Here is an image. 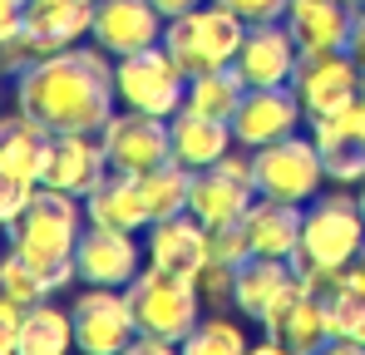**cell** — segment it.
Returning <instances> with one entry per match:
<instances>
[{
  "label": "cell",
  "mask_w": 365,
  "mask_h": 355,
  "mask_svg": "<svg viewBox=\"0 0 365 355\" xmlns=\"http://www.w3.org/2000/svg\"><path fill=\"white\" fill-rule=\"evenodd\" d=\"M119 104L114 64L99 45H69L40 55L15 74V109L50 133H99Z\"/></svg>",
  "instance_id": "1"
},
{
  "label": "cell",
  "mask_w": 365,
  "mask_h": 355,
  "mask_svg": "<svg viewBox=\"0 0 365 355\" xmlns=\"http://www.w3.org/2000/svg\"><path fill=\"white\" fill-rule=\"evenodd\" d=\"M20 331H25V306L0 296V355L20 351Z\"/></svg>",
  "instance_id": "37"
},
{
  "label": "cell",
  "mask_w": 365,
  "mask_h": 355,
  "mask_svg": "<svg viewBox=\"0 0 365 355\" xmlns=\"http://www.w3.org/2000/svg\"><path fill=\"white\" fill-rule=\"evenodd\" d=\"M123 292H128L133 321H138L143 336H158V341L182 346V336L202 321V292H197V282H187V277L143 267Z\"/></svg>",
  "instance_id": "6"
},
{
  "label": "cell",
  "mask_w": 365,
  "mask_h": 355,
  "mask_svg": "<svg viewBox=\"0 0 365 355\" xmlns=\"http://www.w3.org/2000/svg\"><path fill=\"white\" fill-rule=\"evenodd\" d=\"M0 232H5V227H0Z\"/></svg>",
  "instance_id": "47"
},
{
  "label": "cell",
  "mask_w": 365,
  "mask_h": 355,
  "mask_svg": "<svg viewBox=\"0 0 365 355\" xmlns=\"http://www.w3.org/2000/svg\"><path fill=\"white\" fill-rule=\"evenodd\" d=\"M138 187H143V202H148V222L173 217V212H187L192 168H182L178 158H168V163H158V168H148V173L138 178Z\"/></svg>",
  "instance_id": "29"
},
{
  "label": "cell",
  "mask_w": 365,
  "mask_h": 355,
  "mask_svg": "<svg viewBox=\"0 0 365 355\" xmlns=\"http://www.w3.org/2000/svg\"><path fill=\"white\" fill-rule=\"evenodd\" d=\"M84 217L89 222H104V227H123V232H143L148 227V202H143L138 178L109 168V173L84 192Z\"/></svg>",
  "instance_id": "24"
},
{
  "label": "cell",
  "mask_w": 365,
  "mask_h": 355,
  "mask_svg": "<svg viewBox=\"0 0 365 355\" xmlns=\"http://www.w3.org/2000/svg\"><path fill=\"white\" fill-rule=\"evenodd\" d=\"M361 351H365V336H361Z\"/></svg>",
  "instance_id": "45"
},
{
  "label": "cell",
  "mask_w": 365,
  "mask_h": 355,
  "mask_svg": "<svg viewBox=\"0 0 365 355\" xmlns=\"http://www.w3.org/2000/svg\"><path fill=\"white\" fill-rule=\"evenodd\" d=\"M227 5L232 15H242L247 25H262V20H282L287 15V0H217Z\"/></svg>",
  "instance_id": "36"
},
{
  "label": "cell",
  "mask_w": 365,
  "mask_h": 355,
  "mask_svg": "<svg viewBox=\"0 0 365 355\" xmlns=\"http://www.w3.org/2000/svg\"><path fill=\"white\" fill-rule=\"evenodd\" d=\"M89 30H94V0H25L20 30L0 45V69L20 74L40 55H55V50L89 40Z\"/></svg>",
  "instance_id": "4"
},
{
  "label": "cell",
  "mask_w": 365,
  "mask_h": 355,
  "mask_svg": "<svg viewBox=\"0 0 365 355\" xmlns=\"http://www.w3.org/2000/svg\"><path fill=\"white\" fill-rule=\"evenodd\" d=\"M262 331H267V341H262V351H326L331 346V321H326V296L306 292L302 282L292 287V292L282 296L277 306H272V316L262 321Z\"/></svg>",
  "instance_id": "14"
},
{
  "label": "cell",
  "mask_w": 365,
  "mask_h": 355,
  "mask_svg": "<svg viewBox=\"0 0 365 355\" xmlns=\"http://www.w3.org/2000/svg\"><path fill=\"white\" fill-rule=\"evenodd\" d=\"M326 321H331V351H361L365 336V287L341 277L326 292Z\"/></svg>",
  "instance_id": "28"
},
{
  "label": "cell",
  "mask_w": 365,
  "mask_h": 355,
  "mask_svg": "<svg viewBox=\"0 0 365 355\" xmlns=\"http://www.w3.org/2000/svg\"><path fill=\"white\" fill-rule=\"evenodd\" d=\"M302 277H297V262H282V257H247L232 277V306L252 316L257 326L272 316V306L292 292Z\"/></svg>",
  "instance_id": "22"
},
{
  "label": "cell",
  "mask_w": 365,
  "mask_h": 355,
  "mask_svg": "<svg viewBox=\"0 0 365 355\" xmlns=\"http://www.w3.org/2000/svg\"><path fill=\"white\" fill-rule=\"evenodd\" d=\"M365 247V212L361 197L351 192H316L302 212V247H297V267L311 272H346Z\"/></svg>",
  "instance_id": "3"
},
{
  "label": "cell",
  "mask_w": 365,
  "mask_h": 355,
  "mask_svg": "<svg viewBox=\"0 0 365 355\" xmlns=\"http://www.w3.org/2000/svg\"><path fill=\"white\" fill-rule=\"evenodd\" d=\"M232 277H237V267H227V262H207L202 272H197V292L207 306H222V301H232Z\"/></svg>",
  "instance_id": "35"
},
{
  "label": "cell",
  "mask_w": 365,
  "mask_h": 355,
  "mask_svg": "<svg viewBox=\"0 0 365 355\" xmlns=\"http://www.w3.org/2000/svg\"><path fill=\"white\" fill-rule=\"evenodd\" d=\"M242 35H247L242 15H232L217 0H202V5L182 10L163 25V50L178 59L187 74H202V69L232 64L237 50H242Z\"/></svg>",
  "instance_id": "5"
},
{
  "label": "cell",
  "mask_w": 365,
  "mask_h": 355,
  "mask_svg": "<svg viewBox=\"0 0 365 355\" xmlns=\"http://www.w3.org/2000/svg\"><path fill=\"white\" fill-rule=\"evenodd\" d=\"M74 346V316L50 306V296L40 306L25 311V331H20V355H64Z\"/></svg>",
  "instance_id": "27"
},
{
  "label": "cell",
  "mask_w": 365,
  "mask_h": 355,
  "mask_svg": "<svg viewBox=\"0 0 365 355\" xmlns=\"http://www.w3.org/2000/svg\"><path fill=\"white\" fill-rule=\"evenodd\" d=\"M69 316H74V346L89 355L128 351L138 336V321H133V306H128L123 287H89L69 306Z\"/></svg>",
  "instance_id": "10"
},
{
  "label": "cell",
  "mask_w": 365,
  "mask_h": 355,
  "mask_svg": "<svg viewBox=\"0 0 365 355\" xmlns=\"http://www.w3.org/2000/svg\"><path fill=\"white\" fill-rule=\"evenodd\" d=\"M351 55H356V64L365 69V10H356V20H351V45H346Z\"/></svg>",
  "instance_id": "39"
},
{
  "label": "cell",
  "mask_w": 365,
  "mask_h": 355,
  "mask_svg": "<svg viewBox=\"0 0 365 355\" xmlns=\"http://www.w3.org/2000/svg\"><path fill=\"white\" fill-rule=\"evenodd\" d=\"M252 173H257V197H277L297 207H306L331 182L311 133H287L267 148H252Z\"/></svg>",
  "instance_id": "7"
},
{
  "label": "cell",
  "mask_w": 365,
  "mask_h": 355,
  "mask_svg": "<svg viewBox=\"0 0 365 355\" xmlns=\"http://www.w3.org/2000/svg\"><path fill=\"white\" fill-rule=\"evenodd\" d=\"M74 272L84 287H128L143 262H138V242L123 227H104V222H89L79 242H74Z\"/></svg>",
  "instance_id": "17"
},
{
  "label": "cell",
  "mask_w": 365,
  "mask_h": 355,
  "mask_svg": "<svg viewBox=\"0 0 365 355\" xmlns=\"http://www.w3.org/2000/svg\"><path fill=\"white\" fill-rule=\"evenodd\" d=\"M346 277H351L356 287H365V247H361V252H356V262L346 267Z\"/></svg>",
  "instance_id": "41"
},
{
  "label": "cell",
  "mask_w": 365,
  "mask_h": 355,
  "mask_svg": "<svg viewBox=\"0 0 365 355\" xmlns=\"http://www.w3.org/2000/svg\"><path fill=\"white\" fill-rule=\"evenodd\" d=\"M302 212L306 207H297V202L257 197V202L247 207V217H242L252 257H282V262H292L297 247H302Z\"/></svg>",
  "instance_id": "25"
},
{
  "label": "cell",
  "mask_w": 365,
  "mask_h": 355,
  "mask_svg": "<svg viewBox=\"0 0 365 355\" xmlns=\"http://www.w3.org/2000/svg\"><path fill=\"white\" fill-rule=\"evenodd\" d=\"M104 138V153H109V168L119 173L143 178L148 168L168 163L173 158V133H168V118L158 114H138V109H114V118L99 128Z\"/></svg>",
  "instance_id": "12"
},
{
  "label": "cell",
  "mask_w": 365,
  "mask_h": 355,
  "mask_svg": "<svg viewBox=\"0 0 365 355\" xmlns=\"http://www.w3.org/2000/svg\"><path fill=\"white\" fill-rule=\"evenodd\" d=\"M84 197L74 192H60V187H40L30 197V207L5 227L10 247L45 277L50 292H64L69 282H79L74 272V242L84 232Z\"/></svg>",
  "instance_id": "2"
},
{
  "label": "cell",
  "mask_w": 365,
  "mask_h": 355,
  "mask_svg": "<svg viewBox=\"0 0 365 355\" xmlns=\"http://www.w3.org/2000/svg\"><path fill=\"white\" fill-rule=\"evenodd\" d=\"M40 192V178L20 173V168H10V163H0V227H10L25 207H30V197Z\"/></svg>",
  "instance_id": "33"
},
{
  "label": "cell",
  "mask_w": 365,
  "mask_h": 355,
  "mask_svg": "<svg viewBox=\"0 0 365 355\" xmlns=\"http://www.w3.org/2000/svg\"><path fill=\"white\" fill-rule=\"evenodd\" d=\"M168 133H173V158H178L182 168H212L222 153H232V123L227 118H212V114H197V109H187L182 104L178 114L168 118Z\"/></svg>",
  "instance_id": "23"
},
{
  "label": "cell",
  "mask_w": 365,
  "mask_h": 355,
  "mask_svg": "<svg viewBox=\"0 0 365 355\" xmlns=\"http://www.w3.org/2000/svg\"><path fill=\"white\" fill-rule=\"evenodd\" d=\"M311 123V138L321 148V163H326V178L351 187V182H365V104H346L336 114L306 118Z\"/></svg>",
  "instance_id": "19"
},
{
  "label": "cell",
  "mask_w": 365,
  "mask_h": 355,
  "mask_svg": "<svg viewBox=\"0 0 365 355\" xmlns=\"http://www.w3.org/2000/svg\"><path fill=\"white\" fill-rule=\"evenodd\" d=\"M182 351H192V355H242L247 336H242V326L227 321V316H202V321L182 336Z\"/></svg>",
  "instance_id": "31"
},
{
  "label": "cell",
  "mask_w": 365,
  "mask_h": 355,
  "mask_svg": "<svg viewBox=\"0 0 365 355\" xmlns=\"http://www.w3.org/2000/svg\"><path fill=\"white\" fill-rule=\"evenodd\" d=\"M0 296H5V301H15V306H25V311H30V306H40V301L50 296L45 277H40V272L15 252V247L0 257Z\"/></svg>",
  "instance_id": "32"
},
{
  "label": "cell",
  "mask_w": 365,
  "mask_h": 355,
  "mask_svg": "<svg viewBox=\"0 0 365 355\" xmlns=\"http://www.w3.org/2000/svg\"><path fill=\"white\" fill-rule=\"evenodd\" d=\"M287 30L297 35L302 55H326L351 45V20L356 10L346 0H287Z\"/></svg>",
  "instance_id": "21"
},
{
  "label": "cell",
  "mask_w": 365,
  "mask_h": 355,
  "mask_svg": "<svg viewBox=\"0 0 365 355\" xmlns=\"http://www.w3.org/2000/svg\"><path fill=\"white\" fill-rule=\"evenodd\" d=\"M346 5H351V10H365V0H346Z\"/></svg>",
  "instance_id": "42"
},
{
  "label": "cell",
  "mask_w": 365,
  "mask_h": 355,
  "mask_svg": "<svg viewBox=\"0 0 365 355\" xmlns=\"http://www.w3.org/2000/svg\"><path fill=\"white\" fill-rule=\"evenodd\" d=\"M104 173H109V153H104L99 133H50L45 138L40 187H60V192L84 197Z\"/></svg>",
  "instance_id": "18"
},
{
  "label": "cell",
  "mask_w": 365,
  "mask_h": 355,
  "mask_svg": "<svg viewBox=\"0 0 365 355\" xmlns=\"http://www.w3.org/2000/svg\"><path fill=\"white\" fill-rule=\"evenodd\" d=\"M45 138H50V128H40L30 114H15L0 118V163H10V168H20V173L40 178V163H45Z\"/></svg>",
  "instance_id": "30"
},
{
  "label": "cell",
  "mask_w": 365,
  "mask_h": 355,
  "mask_svg": "<svg viewBox=\"0 0 365 355\" xmlns=\"http://www.w3.org/2000/svg\"><path fill=\"white\" fill-rule=\"evenodd\" d=\"M302 64V45L297 35L287 30V20H262V25H247L242 50L232 59V69L247 79V89H277V84H292Z\"/></svg>",
  "instance_id": "15"
},
{
  "label": "cell",
  "mask_w": 365,
  "mask_h": 355,
  "mask_svg": "<svg viewBox=\"0 0 365 355\" xmlns=\"http://www.w3.org/2000/svg\"><path fill=\"white\" fill-rule=\"evenodd\" d=\"M163 25L168 15L153 5V0H94V30L89 40L104 50V55H138L148 45H163Z\"/></svg>",
  "instance_id": "13"
},
{
  "label": "cell",
  "mask_w": 365,
  "mask_h": 355,
  "mask_svg": "<svg viewBox=\"0 0 365 355\" xmlns=\"http://www.w3.org/2000/svg\"><path fill=\"white\" fill-rule=\"evenodd\" d=\"M143 232H148L143 237V257H148V267H158V272H173V277L197 282V272L212 262V252H207V222H197L192 212L158 217V222H148Z\"/></svg>",
  "instance_id": "20"
},
{
  "label": "cell",
  "mask_w": 365,
  "mask_h": 355,
  "mask_svg": "<svg viewBox=\"0 0 365 355\" xmlns=\"http://www.w3.org/2000/svg\"><path fill=\"white\" fill-rule=\"evenodd\" d=\"M257 202V173H252V148L242 153H222L212 168L192 173V192H187V212L207 227L222 222H242L247 207Z\"/></svg>",
  "instance_id": "9"
},
{
  "label": "cell",
  "mask_w": 365,
  "mask_h": 355,
  "mask_svg": "<svg viewBox=\"0 0 365 355\" xmlns=\"http://www.w3.org/2000/svg\"><path fill=\"white\" fill-rule=\"evenodd\" d=\"M207 252L212 262H227V267H242L252 257V242H247L242 222H222V227H207Z\"/></svg>",
  "instance_id": "34"
},
{
  "label": "cell",
  "mask_w": 365,
  "mask_h": 355,
  "mask_svg": "<svg viewBox=\"0 0 365 355\" xmlns=\"http://www.w3.org/2000/svg\"><path fill=\"white\" fill-rule=\"evenodd\" d=\"M361 104H365V84H361Z\"/></svg>",
  "instance_id": "44"
},
{
  "label": "cell",
  "mask_w": 365,
  "mask_h": 355,
  "mask_svg": "<svg viewBox=\"0 0 365 355\" xmlns=\"http://www.w3.org/2000/svg\"><path fill=\"white\" fill-rule=\"evenodd\" d=\"M114 89H119L123 109L173 118L182 109V99H187V69L163 45H148V50L123 55L114 64Z\"/></svg>",
  "instance_id": "8"
},
{
  "label": "cell",
  "mask_w": 365,
  "mask_h": 355,
  "mask_svg": "<svg viewBox=\"0 0 365 355\" xmlns=\"http://www.w3.org/2000/svg\"><path fill=\"white\" fill-rule=\"evenodd\" d=\"M0 74H5V69H0Z\"/></svg>",
  "instance_id": "46"
},
{
  "label": "cell",
  "mask_w": 365,
  "mask_h": 355,
  "mask_svg": "<svg viewBox=\"0 0 365 355\" xmlns=\"http://www.w3.org/2000/svg\"><path fill=\"white\" fill-rule=\"evenodd\" d=\"M247 94V79L232 69V64H222V69H202V74H187V109H197V114H212V118H227L237 114V104H242Z\"/></svg>",
  "instance_id": "26"
},
{
  "label": "cell",
  "mask_w": 365,
  "mask_h": 355,
  "mask_svg": "<svg viewBox=\"0 0 365 355\" xmlns=\"http://www.w3.org/2000/svg\"><path fill=\"white\" fill-rule=\"evenodd\" d=\"M20 5H25V0H0V45L20 30Z\"/></svg>",
  "instance_id": "38"
},
{
  "label": "cell",
  "mask_w": 365,
  "mask_h": 355,
  "mask_svg": "<svg viewBox=\"0 0 365 355\" xmlns=\"http://www.w3.org/2000/svg\"><path fill=\"white\" fill-rule=\"evenodd\" d=\"M153 5H158V10H163V15L173 20V15H182V10H192V5H202V0H153Z\"/></svg>",
  "instance_id": "40"
},
{
  "label": "cell",
  "mask_w": 365,
  "mask_h": 355,
  "mask_svg": "<svg viewBox=\"0 0 365 355\" xmlns=\"http://www.w3.org/2000/svg\"><path fill=\"white\" fill-rule=\"evenodd\" d=\"M356 197H361V212H365V182H361V192H356Z\"/></svg>",
  "instance_id": "43"
},
{
  "label": "cell",
  "mask_w": 365,
  "mask_h": 355,
  "mask_svg": "<svg viewBox=\"0 0 365 355\" xmlns=\"http://www.w3.org/2000/svg\"><path fill=\"white\" fill-rule=\"evenodd\" d=\"M361 84H365V69L356 64L351 50H326V55H302L297 74H292V89L302 99L306 118H321V114H336L346 104L361 99Z\"/></svg>",
  "instance_id": "11"
},
{
  "label": "cell",
  "mask_w": 365,
  "mask_h": 355,
  "mask_svg": "<svg viewBox=\"0 0 365 355\" xmlns=\"http://www.w3.org/2000/svg\"><path fill=\"white\" fill-rule=\"evenodd\" d=\"M302 123H306V109L292 84L247 89L237 114H232V138H237V148H267L287 133H302Z\"/></svg>",
  "instance_id": "16"
}]
</instances>
